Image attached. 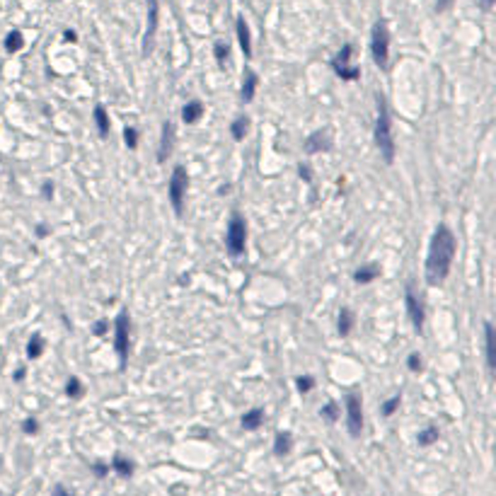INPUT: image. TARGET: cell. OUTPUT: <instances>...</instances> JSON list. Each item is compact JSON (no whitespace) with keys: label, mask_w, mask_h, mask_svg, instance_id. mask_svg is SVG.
I'll list each match as a JSON object with an SVG mask.
<instances>
[{"label":"cell","mask_w":496,"mask_h":496,"mask_svg":"<svg viewBox=\"0 0 496 496\" xmlns=\"http://www.w3.org/2000/svg\"><path fill=\"white\" fill-rule=\"evenodd\" d=\"M455 249H458V242H455L453 230L448 225H438L431 238V245H429V257H426L429 286H441L448 278L453 259H455Z\"/></svg>","instance_id":"1"},{"label":"cell","mask_w":496,"mask_h":496,"mask_svg":"<svg viewBox=\"0 0 496 496\" xmlns=\"http://www.w3.org/2000/svg\"><path fill=\"white\" fill-rule=\"evenodd\" d=\"M375 146L387 165L395 160V136H392V124H390V111L383 97H377V119H375Z\"/></svg>","instance_id":"2"},{"label":"cell","mask_w":496,"mask_h":496,"mask_svg":"<svg viewBox=\"0 0 496 496\" xmlns=\"http://www.w3.org/2000/svg\"><path fill=\"white\" fill-rule=\"evenodd\" d=\"M370 54L377 68H387L390 61V29L385 19H377L370 32Z\"/></svg>","instance_id":"3"},{"label":"cell","mask_w":496,"mask_h":496,"mask_svg":"<svg viewBox=\"0 0 496 496\" xmlns=\"http://www.w3.org/2000/svg\"><path fill=\"white\" fill-rule=\"evenodd\" d=\"M225 245H228V252L232 257H240L245 252V245H247V223L240 213H232V218L228 223V232H225Z\"/></svg>","instance_id":"4"},{"label":"cell","mask_w":496,"mask_h":496,"mask_svg":"<svg viewBox=\"0 0 496 496\" xmlns=\"http://www.w3.org/2000/svg\"><path fill=\"white\" fill-rule=\"evenodd\" d=\"M129 313L119 310L116 320H114V349H116L121 368H126V361H129Z\"/></svg>","instance_id":"5"},{"label":"cell","mask_w":496,"mask_h":496,"mask_svg":"<svg viewBox=\"0 0 496 496\" xmlns=\"http://www.w3.org/2000/svg\"><path fill=\"white\" fill-rule=\"evenodd\" d=\"M351 58H353V44H344L339 49V54L332 58V68L341 80H359L361 78V68L351 65Z\"/></svg>","instance_id":"6"},{"label":"cell","mask_w":496,"mask_h":496,"mask_svg":"<svg viewBox=\"0 0 496 496\" xmlns=\"http://www.w3.org/2000/svg\"><path fill=\"white\" fill-rule=\"evenodd\" d=\"M186 186H189V177H186V170L182 165L175 167V172L170 177V201H172V208H175L177 216H182L184 211V196H186Z\"/></svg>","instance_id":"7"},{"label":"cell","mask_w":496,"mask_h":496,"mask_svg":"<svg viewBox=\"0 0 496 496\" xmlns=\"http://www.w3.org/2000/svg\"><path fill=\"white\" fill-rule=\"evenodd\" d=\"M346 426L353 438H359L363 431V407H361L359 392H349L346 395Z\"/></svg>","instance_id":"8"},{"label":"cell","mask_w":496,"mask_h":496,"mask_svg":"<svg viewBox=\"0 0 496 496\" xmlns=\"http://www.w3.org/2000/svg\"><path fill=\"white\" fill-rule=\"evenodd\" d=\"M157 22H160V3L157 0H148V27H146V37H143V54H150L153 41L157 34Z\"/></svg>","instance_id":"9"},{"label":"cell","mask_w":496,"mask_h":496,"mask_svg":"<svg viewBox=\"0 0 496 496\" xmlns=\"http://www.w3.org/2000/svg\"><path fill=\"white\" fill-rule=\"evenodd\" d=\"M405 300H407V313H409V320H412L414 329L421 332V327H423V308H421V303H419V298L414 295L412 288H407Z\"/></svg>","instance_id":"10"},{"label":"cell","mask_w":496,"mask_h":496,"mask_svg":"<svg viewBox=\"0 0 496 496\" xmlns=\"http://www.w3.org/2000/svg\"><path fill=\"white\" fill-rule=\"evenodd\" d=\"M172 148H175V124H172V121H165V124H162V136H160L157 160L165 162V157L172 153Z\"/></svg>","instance_id":"11"},{"label":"cell","mask_w":496,"mask_h":496,"mask_svg":"<svg viewBox=\"0 0 496 496\" xmlns=\"http://www.w3.org/2000/svg\"><path fill=\"white\" fill-rule=\"evenodd\" d=\"M332 148V138L329 131H315L313 136L305 140V150L313 155V153H322V150H329Z\"/></svg>","instance_id":"12"},{"label":"cell","mask_w":496,"mask_h":496,"mask_svg":"<svg viewBox=\"0 0 496 496\" xmlns=\"http://www.w3.org/2000/svg\"><path fill=\"white\" fill-rule=\"evenodd\" d=\"M235 32H238V41H240V49H242V54L252 56V37H249V25L245 22V17H238L235 22Z\"/></svg>","instance_id":"13"},{"label":"cell","mask_w":496,"mask_h":496,"mask_svg":"<svg viewBox=\"0 0 496 496\" xmlns=\"http://www.w3.org/2000/svg\"><path fill=\"white\" fill-rule=\"evenodd\" d=\"M484 346H487V368L494 370L496 368V339H494V327L491 322L484 324Z\"/></svg>","instance_id":"14"},{"label":"cell","mask_w":496,"mask_h":496,"mask_svg":"<svg viewBox=\"0 0 496 496\" xmlns=\"http://www.w3.org/2000/svg\"><path fill=\"white\" fill-rule=\"evenodd\" d=\"M293 448V436L288 431H278L274 438V455L276 458H286Z\"/></svg>","instance_id":"15"},{"label":"cell","mask_w":496,"mask_h":496,"mask_svg":"<svg viewBox=\"0 0 496 496\" xmlns=\"http://www.w3.org/2000/svg\"><path fill=\"white\" fill-rule=\"evenodd\" d=\"M201 114H203V104L199 100H192V102H186V104H184L182 121H184V124H196V121L201 119Z\"/></svg>","instance_id":"16"},{"label":"cell","mask_w":496,"mask_h":496,"mask_svg":"<svg viewBox=\"0 0 496 496\" xmlns=\"http://www.w3.org/2000/svg\"><path fill=\"white\" fill-rule=\"evenodd\" d=\"M262 421H264V409L262 407H254V409L245 412V416H242V429L245 431H254V429L262 426Z\"/></svg>","instance_id":"17"},{"label":"cell","mask_w":496,"mask_h":496,"mask_svg":"<svg viewBox=\"0 0 496 496\" xmlns=\"http://www.w3.org/2000/svg\"><path fill=\"white\" fill-rule=\"evenodd\" d=\"M259 78L254 70H247L245 73V80H242V102H252L254 100V92H257Z\"/></svg>","instance_id":"18"},{"label":"cell","mask_w":496,"mask_h":496,"mask_svg":"<svg viewBox=\"0 0 496 496\" xmlns=\"http://www.w3.org/2000/svg\"><path fill=\"white\" fill-rule=\"evenodd\" d=\"M339 334L341 337H349L351 329H353V324H356V315H353V310L351 308H341L339 310Z\"/></svg>","instance_id":"19"},{"label":"cell","mask_w":496,"mask_h":496,"mask_svg":"<svg viewBox=\"0 0 496 496\" xmlns=\"http://www.w3.org/2000/svg\"><path fill=\"white\" fill-rule=\"evenodd\" d=\"M377 276H380V267L377 264H368V267H361L353 271V281L356 284H370V281H375Z\"/></svg>","instance_id":"20"},{"label":"cell","mask_w":496,"mask_h":496,"mask_svg":"<svg viewBox=\"0 0 496 496\" xmlns=\"http://www.w3.org/2000/svg\"><path fill=\"white\" fill-rule=\"evenodd\" d=\"M111 469L119 475V477H131L133 475V462L129 458H124V455H114L111 460Z\"/></svg>","instance_id":"21"},{"label":"cell","mask_w":496,"mask_h":496,"mask_svg":"<svg viewBox=\"0 0 496 496\" xmlns=\"http://www.w3.org/2000/svg\"><path fill=\"white\" fill-rule=\"evenodd\" d=\"M22 46H25V37H22V32H19V29H12L8 37H5V51H8V54H17Z\"/></svg>","instance_id":"22"},{"label":"cell","mask_w":496,"mask_h":496,"mask_svg":"<svg viewBox=\"0 0 496 496\" xmlns=\"http://www.w3.org/2000/svg\"><path fill=\"white\" fill-rule=\"evenodd\" d=\"M95 121H97L100 136L104 138L107 133H109V114H107V109H104L102 104H97V107H95Z\"/></svg>","instance_id":"23"},{"label":"cell","mask_w":496,"mask_h":496,"mask_svg":"<svg viewBox=\"0 0 496 496\" xmlns=\"http://www.w3.org/2000/svg\"><path fill=\"white\" fill-rule=\"evenodd\" d=\"M438 441V426H426L423 431H419V436H416V443L419 445H431V443Z\"/></svg>","instance_id":"24"},{"label":"cell","mask_w":496,"mask_h":496,"mask_svg":"<svg viewBox=\"0 0 496 496\" xmlns=\"http://www.w3.org/2000/svg\"><path fill=\"white\" fill-rule=\"evenodd\" d=\"M44 353V339H41V334H34L27 344V356L29 359H39Z\"/></svg>","instance_id":"25"},{"label":"cell","mask_w":496,"mask_h":496,"mask_svg":"<svg viewBox=\"0 0 496 496\" xmlns=\"http://www.w3.org/2000/svg\"><path fill=\"white\" fill-rule=\"evenodd\" d=\"M247 126H249L247 116H238V119L232 121V126H230V133H232V138H235V140H242V138H245V133H247Z\"/></svg>","instance_id":"26"},{"label":"cell","mask_w":496,"mask_h":496,"mask_svg":"<svg viewBox=\"0 0 496 496\" xmlns=\"http://www.w3.org/2000/svg\"><path fill=\"white\" fill-rule=\"evenodd\" d=\"M65 395L73 397V399L85 395V387H83V383H80V377H68V383H65Z\"/></svg>","instance_id":"27"},{"label":"cell","mask_w":496,"mask_h":496,"mask_svg":"<svg viewBox=\"0 0 496 496\" xmlns=\"http://www.w3.org/2000/svg\"><path fill=\"white\" fill-rule=\"evenodd\" d=\"M322 419L324 421H329V423H334L337 419H339V405H334V402H329V405H324L322 407Z\"/></svg>","instance_id":"28"},{"label":"cell","mask_w":496,"mask_h":496,"mask_svg":"<svg viewBox=\"0 0 496 496\" xmlns=\"http://www.w3.org/2000/svg\"><path fill=\"white\" fill-rule=\"evenodd\" d=\"M228 54H230V46L225 44V41H216V44H213V56H216V61H218L221 65L225 63Z\"/></svg>","instance_id":"29"},{"label":"cell","mask_w":496,"mask_h":496,"mask_svg":"<svg viewBox=\"0 0 496 496\" xmlns=\"http://www.w3.org/2000/svg\"><path fill=\"white\" fill-rule=\"evenodd\" d=\"M399 405H402V395H395V397H390L385 405H383V416H392V414L399 409Z\"/></svg>","instance_id":"30"},{"label":"cell","mask_w":496,"mask_h":496,"mask_svg":"<svg viewBox=\"0 0 496 496\" xmlns=\"http://www.w3.org/2000/svg\"><path fill=\"white\" fill-rule=\"evenodd\" d=\"M295 385H298V390H300V392H310V390L315 387V380L310 375H300L298 380H295Z\"/></svg>","instance_id":"31"},{"label":"cell","mask_w":496,"mask_h":496,"mask_svg":"<svg viewBox=\"0 0 496 496\" xmlns=\"http://www.w3.org/2000/svg\"><path fill=\"white\" fill-rule=\"evenodd\" d=\"M124 140H126V146H129L131 150H136V148H138V131L136 129H126V131H124Z\"/></svg>","instance_id":"32"},{"label":"cell","mask_w":496,"mask_h":496,"mask_svg":"<svg viewBox=\"0 0 496 496\" xmlns=\"http://www.w3.org/2000/svg\"><path fill=\"white\" fill-rule=\"evenodd\" d=\"M407 366H409V370L412 373H419L421 370V356L414 351V353H409V359H407Z\"/></svg>","instance_id":"33"},{"label":"cell","mask_w":496,"mask_h":496,"mask_svg":"<svg viewBox=\"0 0 496 496\" xmlns=\"http://www.w3.org/2000/svg\"><path fill=\"white\" fill-rule=\"evenodd\" d=\"M22 431H25V433H32V436H34V433L39 431V421H37V419H25V423H22Z\"/></svg>","instance_id":"34"},{"label":"cell","mask_w":496,"mask_h":496,"mask_svg":"<svg viewBox=\"0 0 496 496\" xmlns=\"http://www.w3.org/2000/svg\"><path fill=\"white\" fill-rule=\"evenodd\" d=\"M51 496H73V491L68 487H63V484H56L54 491H51Z\"/></svg>","instance_id":"35"},{"label":"cell","mask_w":496,"mask_h":496,"mask_svg":"<svg viewBox=\"0 0 496 496\" xmlns=\"http://www.w3.org/2000/svg\"><path fill=\"white\" fill-rule=\"evenodd\" d=\"M455 0H436V12H445V10L453 8Z\"/></svg>","instance_id":"36"},{"label":"cell","mask_w":496,"mask_h":496,"mask_svg":"<svg viewBox=\"0 0 496 496\" xmlns=\"http://www.w3.org/2000/svg\"><path fill=\"white\" fill-rule=\"evenodd\" d=\"M92 469H95V475H97V477H104V475L109 472V465H104V462H97V465H92Z\"/></svg>","instance_id":"37"},{"label":"cell","mask_w":496,"mask_h":496,"mask_svg":"<svg viewBox=\"0 0 496 496\" xmlns=\"http://www.w3.org/2000/svg\"><path fill=\"white\" fill-rule=\"evenodd\" d=\"M41 192H44V199H51V196H54V184H51V182H44Z\"/></svg>","instance_id":"38"},{"label":"cell","mask_w":496,"mask_h":496,"mask_svg":"<svg viewBox=\"0 0 496 496\" xmlns=\"http://www.w3.org/2000/svg\"><path fill=\"white\" fill-rule=\"evenodd\" d=\"M104 332H107V322H97V324H95V334H97V337H102V334H104Z\"/></svg>","instance_id":"39"},{"label":"cell","mask_w":496,"mask_h":496,"mask_svg":"<svg viewBox=\"0 0 496 496\" xmlns=\"http://www.w3.org/2000/svg\"><path fill=\"white\" fill-rule=\"evenodd\" d=\"M63 39H65V41H78V34H75V32H70V29H65V32H63Z\"/></svg>","instance_id":"40"},{"label":"cell","mask_w":496,"mask_h":496,"mask_svg":"<svg viewBox=\"0 0 496 496\" xmlns=\"http://www.w3.org/2000/svg\"><path fill=\"white\" fill-rule=\"evenodd\" d=\"M300 177H303L305 182H310V179H313V177H310V170H308V167H303V165H300Z\"/></svg>","instance_id":"41"},{"label":"cell","mask_w":496,"mask_h":496,"mask_svg":"<svg viewBox=\"0 0 496 496\" xmlns=\"http://www.w3.org/2000/svg\"><path fill=\"white\" fill-rule=\"evenodd\" d=\"M479 5H482V10H491L494 0H479Z\"/></svg>","instance_id":"42"},{"label":"cell","mask_w":496,"mask_h":496,"mask_svg":"<svg viewBox=\"0 0 496 496\" xmlns=\"http://www.w3.org/2000/svg\"><path fill=\"white\" fill-rule=\"evenodd\" d=\"M46 232H49V230H46V225H39V228H37V235H39V238H46Z\"/></svg>","instance_id":"43"},{"label":"cell","mask_w":496,"mask_h":496,"mask_svg":"<svg viewBox=\"0 0 496 496\" xmlns=\"http://www.w3.org/2000/svg\"><path fill=\"white\" fill-rule=\"evenodd\" d=\"M12 377H15V380H22V377H25V368H19V370H15V375H12Z\"/></svg>","instance_id":"44"}]
</instances>
